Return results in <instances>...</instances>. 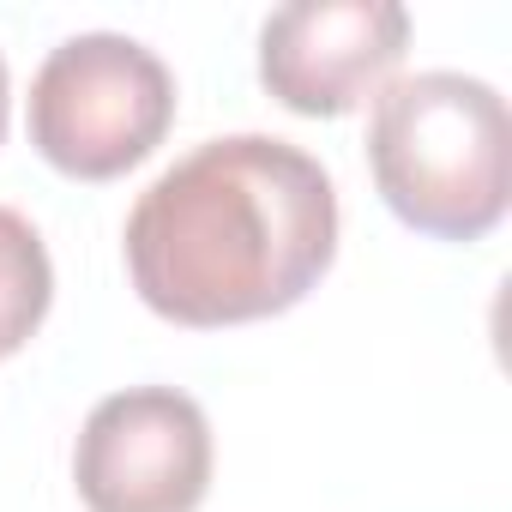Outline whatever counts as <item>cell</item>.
Listing matches in <instances>:
<instances>
[{"instance_id": "obj_1", "label": "cell", "mask_w": 512, "mask_h": 512, "mask_svg": "<svg viewBox=\"0 0 512 512\" xmlns=\"http://www.w3.org/2000/svg\"><path fill=\"white\" fill-rule=\"evenodd\" d=\"M121 247L139 302L169 326L272 320L338 260V187L290 139H205L139 193Z\"/></svg>"}, {"instance_id": "obj_2", "label": "cell", "mask_w": 512, "mask_h": 512, "mask_svg": "<svg viewBox=\"0 0 512 512\" xmlns=\"http://www.w3.org/2000/svg\"><path fill=\"white\" fill-rule=\"evenodd\" d=\"M368 169L386 211L434 241H482L512 199V115L488 79L404 73L374 97Z\"/></svg>"}, {"instance_id": "obj_3", "label": "cell", "mask_w": 512, "mask_h": 512, "mask_svg": "<svg viewBox=\"0 0 512 512\" xmlns=\"http://www.w3.org/2000/svg\"><path fill=\"white\" fill-rule=\"evenodd\" d=\"M31 145L67 181L139 169L175 127V73L121 31H85L49 49L31 79Z\"/></svg>"}, {"instance_id": "obj_4", "label": "cell", "mask_w": 512, "mask_h": 512, "mask_svg": "<svg viewBox=\"0 0 512 512\" xmlns=\"http://www.w3.org/2000/svg\"><path fill=\"white\" fill-rule=\"evenodd\" d=\"M73 482L91 512H199L211 488V422L175 386L109 392L79 428Z\"/></svg>"}, {"instance_id": "obj_5", "label": "cell", "mask_w": 512, "mask_h": 512, "mask_svg": "<svg viewBox=\"0 0 512 512\" xmlns=\"http://www.w3.org/2000/svg\"><path fill=\"white\" fill-rule=\"evenodd\" d=\"M410 49L398 0H290L260 25V85L308 121H338L392 85Z\"/></svg>"}, {"instance_id": "obj_6", "label": "cell", "mask_w": 512, "mask_h": 512, "mask_svg": "<svg viewBox=\"0 0 512 512\" xmlns=\"http://www.w3.org/2000/svg\"><path fill=\"white\" fill-rule=\"evenodd\" d=\"M55 302V266L31 217L0 205V362L19 356Z\"/></svg>"}, {"instance_id": "obj_7", "label": "cell", "mask_w": 512, "mask_h": 512, "mask_svg": "<svg viewBox=\"0 0 512 512\" xmlns=\"http://www.w3.org/2000/svg\"><path fill=\"white\" fill-rule=\"evenodd\" d=\"M7 103H13V85H7V61H0V139H7Z\"/></svg>"}]
</instances>
